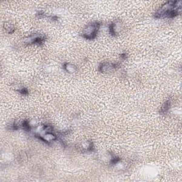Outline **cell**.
Wrapping results in <instances>:
<instances>
[{
  "instance_id": "277c9868",
  "label": "cell",
  "mask_w": 182,
  "mask_h": 182,
  "mask_svg": "<svg viewBox=\"0 0 182 182\" xmlns=\"http://www.w3.org/2000/svg\"><path fill=\"white\" fill-rule=\"evenodd\" d=\"M27 41L28 44H35L38 45V46H41L46 41V36L44 35H36V34H34V35L29 36L28 40Z\"/></svg>"
},
{
  "instance_id": "52a82bcc",
  "label": "cell",
  "mask_w": 182,
  "mask_h": 182,
  "mask_svg": "<svg viewBox=\"0 0 182 182\" xmlns=\"http://www.w3.org/2000/svg\"><path fill=\"white\" fill-rule=\"evenodd\" d=\"M170 106H171L170 101H167L165 102L162 107H161L160 111H159V112H160V113L161 114L167 113V112L169 111V108H170Z\"/></svg>"
},
{
  "instance_id": "3957f363",
  "label": "cell",
  "mask_w": 182,
  "mask_h": 182,
  "mask_svg": "<svg viewBox=\"0 0 182 182\" xmlns=\"http://www.w3.org/2000/svg\"><path fill=\"white\" fill-rule=\"evenodd\" d=\"M119 65L117 63H102L99 66V71L101 73H107L114 71V69L117 68Z\"/></svg>"
},
{
  "instance_id": "6da1fadb",
  "label": "cell",
  "mask_w": 182,
  "mask_h": 182,
  "mask_svg": "<svg viewBox=\"0 0 182 182\" xmlns=\"http://www.w3.org/2000/svg\"><path fill=\"white\" fill-rule=\"evenodd\" d=\"M181 9V1L168 2L164 4L154 14L156 18H174L179 15Z\"/></svg>"
},
{
  "instance_id": "9c48e42d",
  "label": "cell",
  "mask_w": 182,
  "mask_h": 182,
  "mask_svg": "<svg viewBox=\"0 0 182 182\" xmlns=\"http://www.w3.org/2000/svg\"><path fill=\"white\" fill-rule=\"evenodd\" d=\"M18 91H19L21 94H22L23 95H26L28 93V91L26 88H22L18 90Z\"/></svg>"
},
{
  "instance_id": "30bf717a",
  "label": "cell",
  "mask_w": 182,
  "mask_h": 182,
  "mask_svg": "<svg viewBox=\"0 0 182 182\" xmlns=\"http://www.w3.org/2000/svg\"><path fill=\"white\" fill-rule=\"evenodd\" d=\"M120 56H121L122 58L125 59L127 58V54H125V53H123V54H122L121 55H120Z\"/></svg>"
},
{
  "instance_id": "8992f818",
  "label": "cell",
  "mask_w": 182,
  "mask_h": 182,
  "mask_svg": "<svg viewBox=\"0 0 182 182\" xmlns=\"http://www.w3.org/2000/svg\"><path fill=\"white\" fill-rule=\"evenodd\" d=\"M63 68H64L65 70L69 73H74L77 70L75 65L70 63H65L64 64H63Z\"/></svg>"
},
{
  "instance_id": "7a4b0ae2",
  "label": "cell",
  "mask_w": 182,
  "mask_h": 182,
  "mask_svg": "<svg viewBox=\"0 0 182 182\" xmlns=\"http://www.w3.org/2000/svg\"><path fill=\"white\" fill-rule=\"evenodd\" d=\"M100 26H101V24L99 22H93V23H91L88 25H87L86 27L84 28L83 34H82V36L85 39H94L97 36V34L100 28Z\"/></svg>"
},
{
  "instance_id": "ba28073f",
  "label": "cell",
  "mask_w": 182,
  "mask_h": 182,
  "mask_svg": "<svg viewBox=\"0 0 182 182\" xmlns=\"http://www.w3.org/2000/svg\"><path fill=\"white\" fill-rule=\"evenodd\" d=\"M22 127L24 129L25 131H30L31 130V126L29 122L27 120H24L22 122Z\"/></svg>"
},
{
  "instance_id": "5b68a950",
  "label": "cell",
  "mask_w": 182,
  "mask_h": 182,
  "mask_svg": "<svg viewBox=\"0 0 182 182\" xmlns=\"http://www.w3.org/2000/svg\"><path fill=\"white\" fill-rule=\"evenodd\" d=\"M121 28L120 26V22H113L110 25L109 27V32L110 34L112 36L116 35L120 32V28Z\"/></svg>"
}]
</instances>
